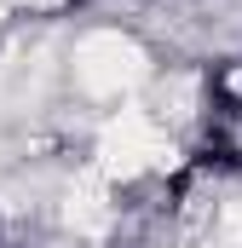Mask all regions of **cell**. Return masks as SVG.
I'll return each mask as SVG.
<instances>
[{
    "mask_svg": "<svg viewBox=\"0 0 242 248\" xmlns=\"http://www.w3.org/2000/svg\"><path fill=\"white\" fill-rule=\"evenodd\" d=\"M138 75V46L121 35H87L75 52V81L87 93H121Z\"/></svg>",
    "mask_w": 242,
    "mask_h": 248,
    "instance_id": "obj_1",
    "label": "cell"
},
{
    "mask_svg": "<svg viewBox=\"0 0 242 248\" xmlns=\"http://www.w3.org/2000/svg\"><path fill=\"white\" fill-rule=\"evenodd\" d=\"M98 156H104V173H138V168L162 162V139H156L150 116L121 110L116 122L104 127V139H98Z\"/></svg>",
    "mask_w": 242,
    "mask_h": 248,
    "instance_id": "obj_2",
    "label": "cell"
},
{
    "mask_svg": "<svg viewBox=\"0 0 242 248\" xmlns=\"http://www.w3.org/2000/svg\"><path fill=\"white\" fill-rule=\"evenodd\" d=\"M219 225H225L231 243H242V196H237V202H225V219H219Z\"/></svg>",
    "mask_w": 242,
    "mask_h": 248,
    "instance_id": "obj_3",
    "label": "cell"
}]
</instances>
